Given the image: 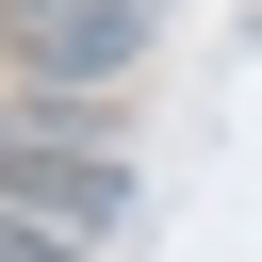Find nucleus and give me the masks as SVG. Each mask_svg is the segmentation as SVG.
I'll return each mask as SVG.
<instances>
[{
  "mask_svg": "<svg viewBox=\"0 0 262 262\" xmlns=\"http://www.w3.org/2000/svg\"><path fill=\"white\" fill-rule=\"evenodd\" d=\"M147 33H164V0H0V66H16V82H49V98L131 82V66H147Z\"/></svg>",
  "mask_w": 262,
  "mask_h": 262,
  "instance_id": "nucleus-1",
  "label": "nucleus"
},
{
  "mask_svg": "<svg viewBox=\"0 0 262 262\" xmlns=\"http://www.w3.org/2000/svg\"><path fill=\"white\" fill-rule=\"evenodd\" d=\"M0 196H33V213H66V229H98V213L131 196V164H115L82 115H16V131H0Z\"/></svg>",
  "mask_w": 262,
  "mask_h": 262,
  "instance_id": "nucleus-2",
  "label": "nucleus"
},
{
  "mask_svg": "<svg viewBox=\"0 0 262 262\" xmlns=\"http://www.w3.org/2000/svg\"><path fill=\"white\" fill-rule=\"evenodd\" d=\"M0 262H98V229H66V213H33V196H0Z\"/></svg>",
  "mask_w": 262,
  "mask_h": 262,
  "instance_id": "nucleus-3",
  "label": "nucleus"
},
{
  "mask_svg": "<svg viewBox=\"0 0 262 262\" xmlns=\"http://www.w3.org/2000/svg\"><path fill=\"white\" fill-rule=\"evenodd\" d=\"M0 131H16V115H0Z\"/></svg>",
  "mask_w": 262,
  "mask_h": 262,
  "instance_id": "nucleus-4",
  "label": "nucleus"
}]
</instances>
